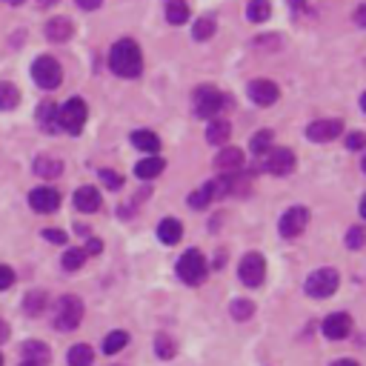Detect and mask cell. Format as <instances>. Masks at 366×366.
<instances>
[{
	"label": "cell",
	"mask_w": 366,
	"mask_h": 366,
	"mask_svg": "<svg viewBox=\"0 0 366 366\" xmlns=\"http://www.w3.org/2000/svg\"><path fill=\"white\" fill-rule=\"evenodd\" d=\"M363 17H366V9L360 6V9H358V14H355V21H358V26H363Z\"/></svg>",
	"instance_id": "obj_45"
},
{
	"label": "cell",
	"mask_w": 366,
	"mask_h": 366,
	"mask_svg": "<svg viewBox=\"0 0 366 366\" xmlns=\"http://www.w3.org/2000/svg\"><path fill=\"white\" fill-rule=\"evenodd\" d=\"M6 3H12V6H17V3H23V0H6Z\"/></svg>",
	"instance_id": "obj_48"
},
{
	"label": "cell",
	"mask_w": 366,
	"mask_h": 366,
	"mask_svg": "<svg viewBox=\"0 0 366 366\" xmlns=\"http://www.w3.org/2000/svg\"><path fill=\"white\" fill-rule=\"evenodd\" d=\"M166 21L172 26L186 23L189 21V6L183 3V0H169V3H166Z\"/></svg>",
	"instance_id": "obj_25"
},
{
	"label": "cell",
	"mask_w": 366,
	"mask_h": 366,
	"mask_svg": "<svg viewBox=\"0 0 366 366\" xmlns=\"http://www.w3.org/2000/svg\"><path fill=\"white\" fill-rule=\"evenodd\" d=\"M249 98L258 106H272L281 98V89L272 81H252L249 83Z\"/></svg>",
	"instance_id": "obj_13"
},
{
	"label": "cell",
	"mask_w": 366,
	"mask_h": 366,
	"mask_svg": "<svg viewBox=\"0 0 366 366\" xmlns=\"http://www.w3.org/2000/svg\"><path fill=\"white\" fill-rule=\"evenodd\" d=\"M86 103L81 98H72L57 109V126L66 129L69 134H81V129L86 126Z\"/></svg>",
	"instance_id": "obj_5"
},
{
	"label": "cell",
	"mask_w": 366,
	"mask_h": 366,
	"mask_svg": "<svg viewBox=\"0 0 366 366\" xmlns=\"http://www.w3.org/2000/svg\"><path fill=\"white\" fill-rule=\"evenodd\" d=\"M340 286V275L335 269H315V272L306 278V295L309 298H332Z\"/></svg>",
	"instance_id": "obj_4"
},
{
	"label": "cell",
	"mask_w": 366,
	"mask_h": 366,
	"mask_svg": "<svg viewBox=\"0 0 366 366\" xmlns=\"http://www.w3.org/2000/svg\"><path fill=\"white\" fill-rule=\"evenodd\" d=\"M272 141H275V134L269 129H261L252 138V143H249V146H252V155H266V152L272 149Z\"/></svg>",
	"instance_id": "obj_30"
},
{
	"label": "cell",
	"mask_w": 366,
	"mask_h": 366,
	"mask_svg": "<svg viewBox=\"0 0 366 366\" xmlns=\"http://www.w3.org/2000/svg\"><path fill=\"white\" fill-rule=\"evenodd\" d=\"M352 332V318L349 315H343V312H335L323 321V335L329 338V340H343L346 335Z\"/></svg>",
	"instance_id": "obj_14"
},
{
	"label": "cell",
	"mask_w": 366,
	"mask_h": 366,
	"mask_svg": "<svg viewBox=\"0 0 366 366\" xmlns=\"http://www.w3.org/2000/svg\"><path fill=\"white\" fill-rule=\"evenodd\" d=\"M306 223H309V209H306V206H292L289 212H283L278 229H281L283 238H298L306 229Z\"/></svg>",
	"instance_id": "obj_9"
},
{
	"label": "cell",
	"mask_w": 366,
	"mask_h": 366,
	"mask_svg": "<svg viewBox=\"0 0 366 366\" xmlns=\"http://www.w3.org/2000/svg\"><path fill=\"white\" fill-rule=\"evenodd\" d=\"M269 14H272V3H269V0H252V3L246 6V17H249L252 23L269 21Z\"/></svg>",
	"instance_id": "obj_28"
},
{
	"label": "cell",
	"mask_w": 366,
	"mask_h": 366,
	"mask_svg": "<svg viewBox=\"0 0 366 366\" xmlns=\"http://www.w3.org/2000/svg\"><path fill=\"white\" fill-rule=\"evenodd\" d=\"M215 166H218L221 172H238V169L243 166V152H241L238 146H226L221 155L215 158Z\"/></svg>",
	"instance_id": "obj_17"
},
{
	"label": "cell",
	"mask_w": 366,
	"mask_h": 366,
	"mask_svg": "<svg viewBox=\"0 0 366 366\" xmlns=\"http://www.w3.org/2000/svg\"><path fill=\"white\" fill-rule=\"evenodd\" d=\"M132 143L138 146V149H143V152H158V149H161V138H158L155 132H149V129L134 132V134H132Z\"/></svg>",
	"instance_id": "obj_26"
},
{
	"label": "cell",
	"mask_w": 366,
	"mask_h": 366,
	"mask_svg": "<svg viewBox=\"0 0 366 366\" xmlns=\"http://www.w3.org/2000/svg\"><path fill=\"white\" fill-rule=\"evenodd\" d=\"M181 235H183V226L175 221V218H166V221H161V226H158V238L163 241V243H178L181 241Z\"/></svg>",
	"instance_id": "obj_22"
},
{
	"label": "cell",
	"mask_w": 366,
	"mask_h": 366,
	"mask_svg": "<svg viewBox=\"0 0 366 366\" xmlns=\"http://www.w3.org/2000/svg\"><path fill=\"white\" fill-rule=\"evenodd\" d=\"M101 181H103L109 189H121V186H123V178L118 175V172H112V169H103V172H101Z\"/></svg>",
	"instance_id": "obj_37"
},
{
	"label": "cell",
	"mask_w": 366,
	"mask_h": 366,
	"mask_svg": "<svg viewBox=\"0 0 366 366\" xmlns=\"http://www.w3.org/2000/svg\"><path fill=\"white\" fill-rule=\"evenodd\" d=\"M101 3H103V0H78V6H81V9H86V12L101 9Z\"/></svg>",
	"instance_id": "obj_43"
},
{
	"label": "cell",
	"mask_w": 366,
	"mask_h": 366,
	"mask_svg": "<svg viewBox=\"0 0 366 366\" xmlns=\"http://www.w3.org/2000/svg\"><path fill=\"white\" fill-rule=\"evenodd\" d=\"M83 261H86V255H83V249H78V246H69L66 252H63V258H61L63 269H69V272H74V269H81V266H83Z\"/></svg>",
	"instance_id": "obj_32"
},
{
	"label": "cell",
	"mask_w": 366,
	"mask_h": 366,
	"mask_svg": "<svg viewBox=\"0 0 366 366\" xmlns=\"http://www.w3.org/2000/svg\"><path fill=\"white\" fill-rule=\"evenodd\" d=\"M229 134H232V126H229V121H221V118H212V123L206 126V141L209 143H226L229 141Z\"/></svg>",
	"instance_id": "obj_19"
},
{
	"label": "cell",
	"mask_w": 366,
	"mask_h": 366,
	"mask_svg": "<svg viewBox=\"0 0 366 366\" xmlns=\"http://www.w3.org/2000/svg\"><path fill=\"white\" fill-rule=\"evenodd\" d=\"M32 78H34V83L41 86V89H57V86H61V81H63V69H61V63H57L54 57L41 54L32 63Z\"/></svg>",
	"instance_id": "obj_3"
},
{
	"label": "cell",
	"mask_w": 366,
	"mask_h": 366,
	"mask_svg": "<svg viewBox=\"0 0 366 366\" xmlns=\"http://www.w3.org/2000/svg\"><path fill=\"white\" fill-rule=\"evenodd\" d=\"M266 172H272V175H289V172L295 169V155H292V149H269V155H266V163H263Z\"/></svg>",
	"instance_id": "obj_11"
},
{
	"label": "cell",
	"mask_w": 366,
	"mask_h": 366,
	"mask_svg": "<svg viewBox=\"0 0 366 366\" xmlns=\"http://www.w3.org/2000/svg\"><path fill=\"white\" fill-rule=\"evenodd\" d=\"M21 103V92L14 83H0V112H12Z\"/></svg>",
	"instance_id": "obj_27"
},
{
	"label": "cell",
	"mask_w": 366,
	"mask_h": 366,
	"mask_svg": "<svg viewBox=\"0 0 366 366\" xmlns=\"http://www.w3.org/2000/svg\"><path fill=\"white\" fill-rule=\"evenodd\" d=\"M363 143H366L363 132H349V138H346V146H349V149H360Z\"/></svg>",
	"instance_id": "obj_42"
},
{
	"label": "cell",
	"mask_w": 366,
	"mask_h": 366,
	"mask_svg": "<svg viewBox=\"0 0 366 366\" xmlns=\"http://www.w3.org/2000/svg\"><path fill=\"white\" fill-rule=\"evenodd\" d=\"M66 360H69V366H92L94 363V352H92V346H86V343H74L69 349V355H66Z\"/></svg>",
	"instance_id": "obj_21"
},
{
	"label": "cell",
	"mask_w": 366,
	"mask_h": 366,
	"mask_svg": "<svg viewBox=\"0 0 366 366\" xmlns=\"http://www.w3.org/2000/svg\"><path fill=\"white\" fill-rule=\"evenodd\" d=\"M332 366H358L355 360H338V363H332Z\"/></svg>",
	"instance_id": "obj_46"
},
{
	"label": "cell",
	"mask_w": 366,
	"mask_h": 366,
	"mask_svg": "<svg viewBox=\"0 0 366 366\" xmlns=\"http://www.w3.org/2000/svg\"><path fill=\"white\" fill-rule=\"evenodd\" d=\"M34 172H37V175H41V178H57V175H61V172H63V163L57 161V158L41 155V158L34 161Z\"/></svg>",
	"instance_id": "obj_24"
},
{
	"label": "cell",
	"mask_w": 366,
	"mask_h": 366,
	"mask_svg": "<svg viewBox=\"0 0 366 366\" xmlns=\"http://www.w3.org/2000/svg\"><path fill=\"white\" fill-rule=\"evenodd\" d=\"M49 358H52V352H49L46 343H41V340H26V343H23V360H26V363L46 366Z\"/></svg>",
	"instance_id": "obj_16"
},
{
	"label": "cell",
	"mask_w": 366,
	"mask_h": 366,
	"mask_svg": "<svg viewBox=\"0 0 366 366\" xmlns=\"http://www.w3.org/2000/svg\"><path fill=\"white\" fill-rule=\"evenodd\" d=\"M74 206H78L81 212H98L101 209V192L94 186H81L78 192H74Z\"/></svg>",
	"instance_id": "obj_15"
},
{
	"label": "cell",
	"mask_w": 366,
	"mask_h": 366,
	"mask_svg": "<svg viewBox=\"0 0 366 366\" xmlns=\"http://www.w3.org/2000/svg\"><path fill=\"white\" fill-rule=\"evenodd\" d=\"M206 261H203V255L198 252V249H189V252H183V258L178 261V278L183 281V283H189V286H198V283H203L206 281Z\"/></svg>",
	"instance_id": "obj_6"
},
{
	"label": "cell",
	"mask_w": 366,
	"mask_h": 366,
	"mask_svg": "<svg viewBox=\"0 0 366 366\" xmlns=\"http://www.w3.org/2000/svg\"><path fill=\"white\" fill-rule=\"evenodd\" d=\"M14 283V269L12 266H0V289H9Z\"/></svg>",
	"instance_id": "obj_40"
},
{
	"label": "cell",
	"mask_w": 366,
	"mask_h": 366,
	"mask_svg": "<svg viewBox=\"0 0 366 366\" xmlns=\"http://www.w3.org/2000/svg\"><path fill=\"white\" fill-rule=\"evenodd\" d=\"M109 66L114 74H121V78H138L143 72V54H141L138 43L129 41V37L118 41L109 52Z\"/></svg>",
	"instance_id": "obj_1"
},
{
	"label": "cell",
	"mask_w": 366,
	"mask_h": 366,
	"mask_svg": "<svg viewBox=\"0 0 366 366\" xmlns=\"http://www.w3.org/2000/svg\"><path fill=\"white\" fill-rule=\"evenodd\" d=\"M286 3H289V6H303L306 0H286Z\"/></svg>",
	"instance_id": "obj_47"
},
{
	"label": "cell",
	"mask_w": 366,
	"mask_h": 366,
	"mask_svg": "<svg viewBox=\"0 0 366 366\" xmlns=\"http://www.w3.org/2000/svg\"><path fill=\"white\" fill-rule=\"evenodd\" d=\"M83 321V303L78 295H63L57 301V312H54V329L61 332H72L78 329Z\"/></svg>",
	"instance_id": "obj_2"
},
{
	"label": "cell",
	"mask_w": 366,
	"mask_h": 366,
	"mask_svg": "<svg viewBox=\"0 0 366 366\" xmlns=\"http://www.w3.org/2000/svg\"><path fill=\"white\" fill-rule=\"evenodd\" d=\"M155 352H158V358H172L178 352V346H175V340H172L169 335H158L155 338Z\"/></svg>",
	"instance_id": "obj_36"
},
{
	"label": "cell",
	"mask_w": 366,
	"mask_h": 366,
	"mask_svg": "<svg viewBox=\"0 0 366 366\" xmlns=\"http://www.w3.org/2000/svg\"><path fill=\"white\" fill-rule=\"evenodd\" d=\"M37 123H41V129H46V132L57 129V106L52 101H43L37 106Z\"/></svg>",
	"instance_id": "obj_23"
},
{
	"label": "cell",
	"mask_w": 366,
	"mask_h": 366,
	"mask_svg": "<svg viewBox=\"0 0 366 366\" xmlns=\"http://www.w3.org/2000/svg\"><path fill=\"white\" fill-rule=\"evenodd\" d=\"M163 161L161 158H155V155H152V158H143V161H138V166H134V175H138V178H143V181H152V178H158L161 175V172H163Z\"/></svg>",
	"instance_id": "obj_20"
},
{
	"label": "cell",
	"mask_w": 366,
	"mask_h": 366,
	"mask_svg": "<svg viewBox=\"0 0 366 366\" xmlns=\"http://www.w3.org/2000/svg\"><path fill=\"white\" fill-rule=\"evenodd\" d=\"M29 206L34 212H41V215H52V212L61 206V195H57L52 186H41V189H34L29 195Z\"/></svg>",
	"instance_id": "obj_12"
},
{
	"label": "cell",
	"mask_w": 366,
	"mask_h": 366,
	"mask_svg": "<svg viewBox=\"0 0 366 366\" xmlns=\"http://www.w3.org/2000/svg\"><path fill=\"white\" fill-rule=\"evenodd\" d=\"M346 246H349V249H360L363 246V229L360 226L349 229V235H346Z\"/></svg>",
	"instance_id": "obj_38"
},
{
	"label": "cell",
	"mask_w": 366,
	"mask_h": 366,
	"mask_svg": "<svg viewBox=\"0 0 366 366\" xmlns=\"http://www.w3.org/2000/svg\"><path fill=\"white\" fill-rule=\"evenodd\" d=\"M46 37L54 43H63L72 37V23L66 21V17H52V21L46 23Z\"/></svg>",
	"instance_id": "obj_18"
},
{
	"label": "cell",
	"mask_w": 366,
	"mask_h": 366,
	"mask_svg": "<svg viewBox=\"0 0 366 366\" xmlns=\"http://www.w3.org/2000/svg\"><path fill=\"white\" fill-rule=\"evenodd\" d=\"M103 252V241L101 238H89L86 241V249H83V255L89 258V255H101Z\"/></svg>",
	"instance_id": "obj_39"
},
{
	"label": "cell",
	"mask_w": 366,
	"mask_h": 366,
	"mask_svg": "<svg viewBox=\"0 0 366 366\" xmlns=\"http://www.w3.org/2000/svg\"><path fill=\"white\" fill-rule=\"evenodd\" d=\"M212 198H215V192H212V183H206V186H201L195 195L189 198V206H192V209H206V203H209Z\"/></svg>",
	"instance_id": "obj_34"
},
{
	"label": "cell",
	"mask_w": 366,
	"mask_h": 366,
	"mask_svg": "<svg viewBox=\"0 0 366 366\" xmlns=\"http://www.w3.org/2000/svg\"><path fill=\"white\" fill-rule=\"evenodd\" d=\"M6 340H9V323L0 321V343H6Z\"/></svg>",
	"instance_id": "obj_44"
},
{
	"label": "cell",
	"mask_w": 366,
	"mask_h": 366,
	"mask_svg": "<svg viewBox=\"0 0 366 366\" xmlns=\"http://www.w3.org/2000/svg\"><path fill=\"white\" fill-rule=\"evenodd\" d=\"M192 34H195V41H209V37L215 34V21H212V17H201L195 29H192Z\"/></svg>",
	"instance_id": "obj_35"
},
{
	"label": "cell",
	"mask_w": 366,
	"mask_h": 366,
	"mask_svg": "<svg viewBox=\"0 0 366 366\" xmlns=\"http://www.w3.org/2000/svg\"><path fill=\"white\" fill-rule=\"evenodd\" d=\"M343 134V121L338 118H329V121H315L309 123V129H306V138H309L312 143H326V141H335Z\"/></svg>",
	"instance_id": "obj_10"
},
{
	"label": "cell",
	"mask_w": 366,
	"mask_h": 366,
	"mask_svg": "<svg viewBox=\"0 0 366 366\" xmlns=\"http://www.w3.org/2000/svg\"><path fill=\"white\" fill-rule=\"evenodd\" d=\"M21 366H34V363H26V360H23V363H21Z\"/></svg>",
	"instance_id": "obj_50"
},
{
	"label": "cell",
	"mask_w": 366,
	"mask_h": 366,
	"mask_svg": "<svg viewBox=\"0 0 366 366\" xmlns=\"http://www.w3.org/2000/svg\"><path fill=\"white\" fill-rule=\"evenodd\" d=\"M43 238L49 243H66V232H61V229H43Z\"/></svg>",
	"instance_id": "obj_41"
},
{
	"label": "cell",
	"mask_w": 366,
	"mask_h": 366,
	"mask_svg": "<svg viewBox=\"0 0 366 366\" xmlns=\"http://www.w3.org/2000/svg\"><path fill=\"white\" fill-rule=\"evenodd\" d=\"M43 3H57V0H43Z\"/></svg>",
	"instance_id": "obj_49"
},
{
	"label": "cell",
	"mask_w": 366,
	"mask_h": 366,
	"mask_svg": "<svg viewBox=\"0 0 366 366\" xmlns=\"http://www.w3.org/2000/svg\"><path fill=\"white\" fill-rule=\"evenodd\" d=\"M238 275H241V283H246V286H261L263 278H266V261H263V255L249 252L241 261V266H238Z\"/></svg>",
	"instance_id": "obj_8"
},
{
	"label": "cell",
	"mask_w": 366,
	"mask_h": 366,
	"mask_svg": "<svg viewBox=\"0 0 366 366\" xmlns=\"http://www.w3.org/2000/svg\"><path fill=\"white\" fill-rule=\"evenodd\" d=\"M46 303H49L46 292H29L23 298V312L26 315H41V312H46Z\"/></svg>",
	"instance_id": "obj_29"
},
{
	"label": "cell",
	"mask_w": 366,
	"mask_h": 366,
	"mask_svg": "<svg viewBox=\"0 0 366 366\" xmlns=\"http://www.w3.org/2000/svg\"><path fill=\"white\" fill-rule=\"evenodd\" d=\"M126 343H129V335L126 332H121V329L118 332H109L106 340H103V352L106 355H114V352H121Z\"/></svg>",
	"instance_id": "obj_33"
},
{
	"label": "cell",
	"mask_w": 366,
	"mask_h": 366,
	"mask_svg": "<svg viewBox=\"0 0 366 366\" xmlns=\"http://www.w3.org/2000/svg\"><path fill=\"white\" fill-rule=\"evenodd\" d=\"M226 106V94L215 86H198L195 89V114L198 118H215Z\"/></svg>",
	"instance_id": "obj_7"
},
{
	"label": "cell",
	"mask_w": 366,
	"mask_h": 366,
	"mask_svg": "<svg viewBox=\"0 0 366 366\" xmlns=\"http://www.w3.org/2000/svg\"><path fill=\"white\" fill-rule=\"evenodd\" d=\"M229 312H232L235 321H249L255 315V303L246 301V298H238V301H232V306H229Z\"/></svg>",
	"instance_id": "obj_31"
},
{
	"label": "cell",
	"mask_w": 366,
	"mask_h": 366,
	"mask_svg": "<svg viewBox=\"0 0 366 366\" xmlns=\"http://www.w3.org/2000/svg\"><path fill=\"white\" fill-rule=\"evenodd\" d=\"M0 366H3V355H0Z\"/></svg>",
	"instance_id": "obj_51"
}]
</instances>
